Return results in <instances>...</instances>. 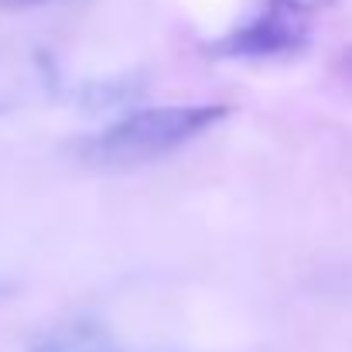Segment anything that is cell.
<instances>
[{"label":"cell","instance_id":"6da1fadb","mask_svg":"<svg viewBox=\"0 0 352 352\" xmlns=\"http://www.w3.org/2000/svg\"><path fill=\"white\" fill-rule=\"evenodd\" d=\"M230 117V107H157L117 120L89 140L86 157L107 168H130L157 161L182 144L195 140L209 126Z\"/></svg>","mask_w":352,"mask_h":352},{"label":"cell","instance_id":"7a4b0ae2","mask_svg":"<svg viewBox=\"0 0 352 352\" xmlns=\"http://www.w3.org/2000/svg\"><path fill=\"white\" fill-rule=\"evenodd\" d=\"M305 38H308V21L305 17L287 14V10H277V7H267L250 28L233 31L212 52H219V55H239V58H246V55H284V52L301 48Z\"/></svg>","mask_w":352,"mask_h":352},{"label":"cell","instance_id":"3957f363","mask_svg":"<svg viewBox=\"0 0 352 352\" xmlns=\"http://www.w3.org/2000/svg\"><path fill=\"white\" fill-rule=\"evenodd\" d=\"M31 352H120L113 336L89 322V318H76V322H65V325H55L52 332L38 336Z\"/></svg>","mask_w":352,"mask_h":352},{"label":"cell","instance_id":"277c9868","mask_svg":"<svg viewBox=\"0 0 352 352\" xmlns=\"http://www.w3.org/2000/svg\"><path fill=\"white\" fill-rule=\"evenodd\" d=\"M332 0H267V7H277V10H287V14H298L308 21V14H315L318 7H325Z\"/></svg>","mask_w":352,"mask_h":352},{"label":"cell","instance_id":"5b68a950","mask_svg":"<svg viewBox=\"0 0 352 352\" xmlns=\"http://www.w3.org/2000/svg\"><path fill=\"white\" fill-rule=\"evenodd\" d=\"M38 3H48V0H0V7H38Z\"/></svg>","mask_w":352,"mask_h":352},{"label":"cell","instance_id":"8992f818","mask_svg":"<svg viewBox=\"0 0 352 352\" xmlns=\"http://www.w3.org/2000/svg\"><path fill=\"white\" fill-rule=\"evenodd\" d=\"M342 62H346V72H352V52L346 55V58H342Z\"/></svg>","mask_w":352,"mask_h":352}]
</instances>
